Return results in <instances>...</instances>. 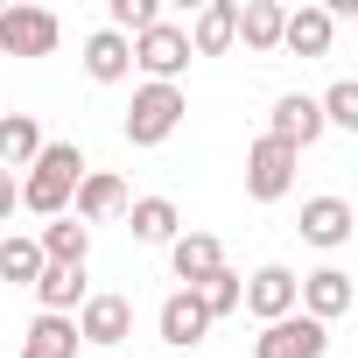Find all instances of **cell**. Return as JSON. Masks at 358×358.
Returning <instances> with one entry per match:
<instances>
[{
	"instance_id": "4316f807",
	"label": "cell",
	"mask_w": 358,
	"mask_h": 358,
	"mask_svg": "<svg viewBox=\"0 0 358 358\" xmlns=\"http://www.w3.org/2000/svg\"><path fill=\"white\" fill-rule=\"evenodd\" d=\"M197 302H204V316H211V323H218V316H232V309H239V274H232V267H218V274L197 288Z\"/></svg>"
},
{
	"instance_id": "d4e9b609",
	"label": "cell",
	"mask_w": 358,
	"mask_h": 358,
	"mask_svg": "<svg viewBox=\"0 0 358 358\" xmlns=\"http://www.w3.org/2000/svg\"><path fill=\"white\" fill-rule=\"evenodd\" d=\"M155 22H162V0H113V22L106 29L113 36H148Z\"/></svg>"
},
{
	"instance_id": "8fae6325",
	"label": "cell",
	"mask_w": 358,
	"mask_h": 358,
	"mask_svg": "<svg viewBox=\"0 0 358 358\" xmlns=\"http://www.w3.org/2000/svg\"><path fill=\"white\" fill-rule=\"evenodd\" d=\"M218 267H225V246H218L211 232H176V246H169V274L183 281V288H204Z\"/></svg>"
},
{
	"instance_id": "ac0fdd59",
	"label": "cell",
	"mask_w": 358,
	"mask_h": 358,
	"mask_svg": "<svg viewBox=\"0 0 358 358\" xmlns=\"http://www.w3.org/2000/svg\"><path fill=\"white\" fill-rule=\"evenodd\" d=\"M43 155V120L36 113H0V169H29Z\"/></svg>"
},
{
	"instance_id": "cb8c5ba5",
	"label": "cell",
	"mask_w": 358,
	"mask_h": 358,
	"mask_svg": "<svg viewBox=\"0 0 358 358\" xmlns=\"http://www.w3.org/2000/svg\"><path fill=\"white\" fill-rule=\"evenodd\" d=\"M36 274H43V246L36 239H0V281L36 288Z\"/></svg>"
},
{
	"instance_id": "4fadbf2b",
	"label": "cell",
	"mask_w": 358,
	"mask_h": 358,
	"mask_svg": "<svg viewBox=\"0 0 358 358\" xmlns=\"http://www.w3.org/2000/svg\"><path fill=\"white\" fill-rule=\"evenodd\" d=\"M71 204H78V225H106V218L127 211V183L113 169H85V183L71 190Z\"/></svg>"
},
{
	"instance_id": "6da1fadb",
	"label": "cell",
	"mask_w": 358,
	"mask_h": 358,
	"mask_svg": "<svg viewBox=\"0 0 358 358\" xmlns=\"http://www.w3.org/2000/svg\"><path fill=\"white\" fill-rule=\"evenodd\" d=\"M78 183H85V148H78V141H43V155L29 162L15 204L36 211V218H64V204H71Z\"/></svg>"
},
{
	"instance_id": "7402d4cb",
	"label": "cell",
	"mask_w": 358,
	"mask_h": 358,
	"mask_svg": "<svg viewBox=\"0 0 358 358\" xmlns=\"http://www.w3.org/2000/svg\"><path fill=\"white\" fill-rule=\"evenodd\" d=\"M22 358H78V323L71 316H36L22 330Z\"/></svg>"
},
{
	"instance_id": "e0dca14e",
	"label": "cell",
	"mask_w": 358,
	"mask_h": 358,
	"mask_svg": "<svg viewBox=\"0 0 358 358\" xmlns=\"http://www.w3.org/2000/svg\"><path fill=\"white\" fill-rule=\"evenodd\" d=\"M36 246H43V267H85V260H92V225H78V218H50Z\"/></svg>"
},
{
	"instance_id": "83f0119b",
	"label": "cell",
	"mask_w": 358,
	"mask_h": 358,
	"mask_svg": "<svg viewBox=\"0 0 358 358\" xmlns=\"http://www.w3.org/2000/svg\"><path fill=\"white\" fill-rule=\"evenodd\" d=\"M15 197H22V176L0 169V218H15Z\"/></svg>"
},
{
	"instance_id": "30bf717a",
	"label": "cell",
	"mask_w": 358,
	"mask_h": 358,
	"mask_svg": "<svg viewBox=\"0 0 358 358\" xmlns=\"http://www.w3.org/2000/svg\"><path fill=\"white\" fill-rule=\"evenodd\" d=\"M267 141H281V148H316L323 141V113H316V99H302V92H288V99H274V113H267Z\"/></svg>"
},
{
	"instance_id": "5b68a950",
	"label": "cell",
	"mask_w": 358,
	"mask_h": 358,
	"mask_svg": "<svg viewBox=\"0 0 358 358\" xmlns=\"http://www.w3.org/2000/svg\"><path fill=\"white\" fill-rule=\"evenodd\" d=\"M127 50H134V71H148V85H176V78L190 71V36L176 29V22H155V29L134 36Z\"/></svg>"
},
{
	"instance_id": "603a6c76",
	"label": "cell",
	"mask_w": 358,
	"mask_h": 358,
	"mask_svg": "<svg viewBox=\"0 0 358 358\" xmlns=\"http://www.w3.org/2000/svg\"><path fill=\"white\" fill-rule=\"evenodd\" d=\"M85 71H92L99 85H120V78L134 71V50H127V36H113V29L85 36Z\"/></svg>"
},
{
	"instance_id": "ffe728a7",
	"label": "cell",
	"mask_w": 358,
	"mask_h": 358,
	"mask_svg": "<svg viewBox=\"0 0 358 358\" xmlns=\"http://www.w3.org/2000/svg\"><path fill=\"white\" fill-rule=\"evenodd\" d=\"M281 0H246V8L232 15V43L246 36V50H281Z\"/></svg>"
},
{
	"instance_id": "277c9868",
	"label": "cell",
	"mask_w": 358,
	"mask_h": 358,
	"mask_svg": "<svg viewBox=\"0 0 358 358\" xmlns=\"http://www.w3.org/2000/svg\"><path fill=\"white\" fill-rule=\"evenodd\" d=\"M57 43H64V22L50 8H29V0L0 8V50H8V57H50Z\"/></svg>"
},
{
	"instance_id": "3957f363",
	"label": "cell",
	"mask_w": 358,
	"mask_h": 358,
	"mask_svg": "<svg viewBox=\"0 0 358 358\" xmlns=\"http://www.w3.org/2000/svg\"><path fill=\"white\" fill-rule=\"evenodd\" d=\"M295 169H302V155L260 134V141L246 148V197H253V204H281V197L295 190Z\"/></svg>"
},
{
	"instance_id": "9a60e30c",
	"label": "cell",
	"mask_w": 358,
	"mask_h": 358,
	"mask_svg": "<svg viewBox=\"0 0 358 358\" xmlns=\"http://www.w3.org/2000/svg\"><path fill=\"white\" fill-rule=\"evenodd\" d=\"M351 225H358V218H351V204H344V197H309V204H302V239H309V246H323V253H330V246H344V239H351Z\"/></svg>"
},
{
	"instance_id": "44dd1931",
	"label": "cell",
	"mask_w": 358,
	"mask_h": 358,
	"mask_svg": "<svg viewBox=\"0 0 358 358\" xmlns=\"http://www.w3.org/2000/svg\"><path fill=\"white\" fill-rule=\"evenodd\" d=\"M232 15H239V0H211V8H197V29L190 36V57H225L232 50Z\"/></svg>"
},
{
	"instance_id": "52a82bcc",
	"label": "cell",
	"mask_w": 358,
	"mask_h": 358,
	"mask_svg": "<svg viewBox=\"0 0 358 358\" xmlns=\"http://www.w3.org/2000/svg\"><path fill=\"white\" fill-rule=\"evenodd\" d=\"M330 351V330L316 323V316H281V323H267L260 337H253V358H323Z\"/></svg>"
},
{
	"instance_id": "8992f818",
	"label": "cell",
	"mask_w": 358,
	"mask_h": 358,
	"mask_svg": "<svg viewBox=\"0 0 358 358\" xmlns=\"http://www.w3.org/2000/svg\"><path fill=\"white\" fill-rule=\"evenodd\" d=\"M295 281L302 274H288L281 260H267V267H253L239 281V309H253L260 323H281V316H295Z\"/></svg>"
},
{
	"instance_id": "d6986e66",
	"label": "cell",
	"mask_w": 358,
	"mask_h": 358,
	"mask_svg": "<svg viewBox=\"0 0 358 358\" xmlns=\"http://www.w3.org/2000/svg\"><path fill=\"white\" fill-rule=\"evenodd\" d=\"M85 267H43L36 274V302H43V316H71V309H85Z\"/></svg>"
},
{
	"instance_id": "7c38bea8",
	"label": "cell",
	"mask_w": 358,
	"mask_h": 358,
	"mask_svg": "<svg viewBox=\"0 0 358 358\" xmlns=\"http://www.w3.org/2000/svg\"><path fill=\"white\" fill-rule=\"evenodd\" d=\"M162 344H176V351H190V344H204L211 337V316H204V302H197V288H176L169 302H162Z\"/></svg>"
},
{
	"instance_id": "5bb4252c",
	"label": "cell",
	"mask_w": 358,
	"mask_h": 358,
	"mask_svg": "<svg viewBox=\"0 0 358 358\" xmlns=\"http://www.w3.org/2000/svg\"><path fill=\"white\" fill-rule=\"evenodd\" d=\"M330 36H337V15H330V8H295V15H281V50H295V57H330Z\"/></svg>"
},
{
	"instance_id": "484cf974",
	"label": "cell",
	"mask_w": 358,
	"mask_h": 358,
	"mask_svg": "<svg viewBox=\"0 0 358 358\" xmlns=\"http://www.w3.org/2000/svg\"><path fill=\"white\" fill-rule=\"evenodd\" d=\"M316 113H323V127H358V85L337 78V85L316 99Z\"/></svg>"
},
{
	"instance_id": "9c48e42d",
	"label": "cell",
	"mask_w": 358,
	"mask_h": 358,
	"mask_svg": "<svg viewBox=\"0 0 358 358\" xmlns=\"http://www.w3.org/2000/svg\"><path fill=\"white\" fill-rule=\"evenodd\" d=\"M295 309L316 316V323L330 330V323L351 309V274H344V267H316V274H302V281H295Z\"/></svg>"
},
{
	"instance_id": "7a4b0ae2",
	"label": "cell",
	"mask_w": 358,
	"mask_h": 358,
	"mask_svg": "<svg viewBox=\"0 0 358 358\" xmlns=\"http://www.w3.org/2000/svg\"><path fill=\"white\" fill-rule=\"evenodd\" d=\"M183 113H190L183 85H141L134 106H127V141L134 148H162L176 127H183Z\"/></svg>"
},
{
	"instance_id": "ba28073f",
	"label": "cell",
	"mask_w": 358,
	"mask_h": 358,
	"mask_svg": "<svg viewBox=\"0 0 358 358\" xmlns=\"http://www.w3.org/2000/svg\"><path fill=\"white\" fill-rule=\"evenodd\" d=\"M71 323H78V344L113 351V344L134 337V302H127V295H85V309H78Z\"/></svg>"
},
{
	"instance_id": "2e32d148",
	"label": "cell",
	"mask_w": 358,
	"mask_h": 358,
	"mask_svg": "<svg viewBox=\"0 0 358 358\" xmlns=\"http://www.w3.org/2000/svg\"><path fill=\"white\" fill-rule=\"evenodd\" d=\"M127 225L141 246H176V232H183V211H176L169 197H134L127 204Z\"/></svg>"
}]
</instances>
